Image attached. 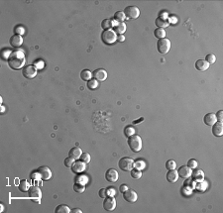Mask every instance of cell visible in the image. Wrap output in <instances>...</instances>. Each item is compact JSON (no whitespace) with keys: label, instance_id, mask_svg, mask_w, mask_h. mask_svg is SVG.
<instances>
[{"label":"cell","instance_id":"1","mask_svg":"<svg viewBox=\"0 0 223 213\" xmlns=\"http://www.w3.org/2000/svg\"><path fill=\"white\" fill-rule=\"evenodd\" d=\"M26 58H25V53L23 50H16V51H12L11 55L9 56L7 63L9 67L12 70H17L22 69L25 64Z\"/></svg>","mask_w":223,"mask_h":213},{"label":"cell","instance_id":"2","mask_svg":"<svg viewBox=\"0 0 223 213\" xmlns=\"http://www.w3.org/2000/svg\"><path fill=\"white\" fill-rule=\"evenodd\" d=\"M127 143H128V146L130 148V150L134 153L139 152V151H141L142 149L143 142L139 135L134 134L132 136H130V137H128Z\"/></svg>","mask_w":223,"mask_h":213},{"label":"cell","instance_id":"3","mask_svg":"<svg viewBox=\"0 0 223 213\" xmlns=\"http://www.w3.org/2000/svg\"><path fill=\"white\" fill-rule=\"evenodd\" d=\"M116 39H117V35H116V33L112 29H110V30H103V32L101 33V40L106 45H112V44H114Z\"/></svg>","mask_w":223,"mask_h":213},{"label":"cell","instance_id":"4","mask_svg":"<svg viewBox=\"0 0 223 213\" xmlns=\"http://www.w3.org/2000/svg\"><path fill=\"white\" fill-rule=\"evenodd\" d=\"M157 50L160 54L165 55L171 50V41L167 38L160 39L157 43Z\"/></svg>","mask_w":223,"mask_h":213},{"label":"cell","instance_id":"5","mask_svg":"<svg viewBox=\"0 0 223 213\" xmlns=\"http://www.w3.org/2000/svg\"><path fill=\"white\" fill-rule=\"evenodd\" d=\"M118 167L123 171H131L134 168V161L131 158H129V157H123L118 162Z\"/></svg>","mask_w":223,"mask_h":213},{"label":"cell","instance_id":"6","mask_svg":"<svg viewBox=\"0 0 223 213\" xmlns=\"http://www.w3.org/2000/svg\"><path fill=\"white\" fill-rule=\"evenodd\" d=\"M124 14H125V17H126L127 19H137L140 15V10L138 7L136 6H128L124 9Z\"/></svg>","mask_w":223,"mask_h":213},{"label":"cell","instance_id":"7","mask_svg":"<svg viewBox=\"0 0 223 213\" xmlns=\"http://www.w3.org/2000/svg\"><path fill=\"white\" fill-rule=\"evenodd\" d=\"M22 75L24 78L32 79L37 75V67L34 64H30V66H26L22 69Z\"/></svg>","mask_w":223,"mask_h":213},{"label":"cell","instance_id":"8","mask_svg":"<svg viewBox=\"0 0 223 213\" xmlns=\"http://www.w3.org/2000/svg\"><path fill=\"white\" fill-rule=\"evenodd\" d=\"M103 208L106 211H113L116 208V200L114 196H106L104 198Z\"/></svg>","mask_w":223,"mask_h":213},{"label":"cell","instance_id":"9","mask_svg":"<svg viewBox=\"0 0 223 213\" xmlns=\"http://www.w3.org/2000/svg\"><path fill=\"white\" fill-rule=\"evenodd\" d=\"M123 198L127 201V202L134 203V202H136V201H137L138 195H137V193H136L135 190L128 188L126 191L123 192Z\"/></svg>","mask_w":223,"mask_h":213},{"label":"cell","instance_id":"10","mask_svg":"<svg viewBox=\"0 0 223 213\" xmlns=\"http://www.w3.org/2000/svg\"><path fill=\"white\" fill-rule=\"evenodd\" d=\"M38 173L41 174V179L43 180H49L52 177V171L50 170L49 167H46V165L39 168Z\"/></svg>","mask_w":223,"mask_h":213},{"label":"cell","instance_id":"11","mask_svg":"<svg viewBox=\"0 0 223 213\" xmlns=\"http://www.w3.org/2000/svg\"><path fill=\"white\" fill-rule=\"evenodd\" d=\"M28 191H29V196L30 197L33 198V199H35V200H37V201L40 200V198L42 196V191H41V189H40L39 186L33 185V186L30 187V189Z\"/></svg>","mask_w":223,"mask_h":213},{"label":"cell","instance_id":"12","mask_svg":"<svg viewBox=\"0 0 223 213\" xmlns=\"http://www.w3.org/2000/svg\"><path fill=\"white\" fill-rule=\"evenodd\" d=\"M92 78L98 81H104L107 78V72L103 69H97L93 70V72H92Z\"/></svg>","mask_w":223,"mask_h":213},{"label":"cell","instance_id":"13","mask_svg":"<svg viewBox=\"0 0 223 213\" xmlns=\"http://www.w3.org/2000/svg\"><path fill=\"white\" fill-rule=\"evenodd\" d=\"M118 177H119V176H118L117 171H115L114 168H109V170L106 171V173H105V179H106L107 182H117Z\"/></svg>","mask_w":223,"mask_h":213},{"label":"cell","instance_id":"14","mask_svg":"<svg viewBox=\"0 0 223 213\" xmlns=\"http://www.w3.org/2000/svg\"><path fill=\"white\" fill-rule=\"evenodd\" d=\"M191 168H189L187 165H181L178 171V176L183 177V179H189V177L191 176Z\"/></svg>","mask_w":223,"mask_h":213},{"label":"cell","instance_id":"15","mask_svg":"<svg viewBox=\"0 0 223 213\" xmlns=\"http://www.w3.org/2000/svg\"><path fill=\"white\" fill-rule=\"evenodd\" d=\"M70 168H71V171H73V173H82V171H85L86 164H85V162H81V161H76V162H74L73 165Z\"/></svg>","mask_w":223,"mask_h":213},{"label":"cell","instance_id":"16","mask_svg":"<svg viewBox=\"0 0 223 213\" xmlns=\"http://www.w3.org/2000/svg\"><path fill=\"white\" fill-rule=\"evenodd\" d=\"M9 43H10V45L12 47H14V48H18V47H20L23 44V38L22 36H20V35L15 34L13 36H11L10 40H9Z\"/></svg>","mask_w":223,"mask_h":213},{"label":"cell","instance_id":"17","mask_svg":"<svg viewBox=\"0 0 223 213\" xmlns=\"http://www.w3.org/2000/svg\"><path fill=\"white\" fill-rule=\"evenodd\" d=\"M212 134L215 137H221L223 135V124L221 122H215L212 125Z\"/></svg>","mask_w":223,"mask_h":213},{"label":"cell","instance_id":"18","mask_svg":"<svg viewBox=\"0 0 223 213\" xmlns=\"http://www.w3.org/2000/svg\"><path fill=\"white\" fill-rule=\"evenodd\" d=\"M208 67H209V64L205 60H197L195 63V69L199 70V72H205Z\"/></svg>","mask_w":223,"mask_h":213},{"label":"cell","instance_id":"19","mask_svg":"<svg viewBox=\"0 0 223 213\" xmlns=\"http://www.w3.org/2000/svg\"><path fill=\"white\" fill-rule=\"evenodd\" d=\"M203 121H204L205 125H207V126H212L214 123L217 122L216 116H215V114H214V113H207L204 116Z\"/></svg>","mask_w":223,"mask_h":213},{"label":"cell","instance_id":"20","mask_svg":"<svg viewBox=\"0 0 223 213\" xmlns=\"http://www.w3.org/2000/svg\"><path fill=\"white\" fill-rule=\"evenodd\" d=\"M191 176H192V179L194 180L195 182H199L204 179V173L201 170H195L194 168V171H192V173H191Z\"/></svg>","mask_w":223,"mask_h":213},{"label":"cell","instance_id":"21","mask_svg":"<svg viewBox=\"0 0 223 213\" xmlns=\"http://www.w3.org/2000/svg\"><path fill=\"white\" fill-rule=\"evenodd\" d=\"M178 179V171H175V170H169L168 171V173H167V180H168L169 182H171V183H174V182H177Z\"/></svg>","mask_w":223,"mask_h":213},{"label":"cell","instance_id":"22","mask_svg":"<svg viewBox=\"0 0 223 213\" xmlns=\"http://www.w3.org/2000/svg\"><path fill=\"white\" fill-rule=\"evenodd\" d=\"M118 22L114 21V20H110V19H104L102 23H101V27L103 28V30H110L111 28H113L114 26L117 24Z\"/></svg>","mask_w":223,"mask_h":213},{"label":"cell","instance_id":"23","mask_svg":"<svg viewBox=\"0 0 223 213\" xmlns=\"http://www.w3.org/2000/svg\"><path fill=\"white\" fill-rule=\"evenodd\" d=\"M81 154H82V151L79 147H73V149L70 151V153H68V157H71V158H73L74 160H78L80 158V156H81Z\"/></svg>","mask_w":223,"mask_h":213},{"label":"cell","instance_id":"24","mask_svg":"<svg viewBox=\"0 0 223 213\" xmlns=\"http://www.w3.org/2000/svg\"><path fill=\"white\" fill-rule=\"evenodd\" d=\"M112 30L115 32L116 34L118 35H123V33L125 31H126V24H125L124 22H120V23H117L114 27L112 28Z\"/></svg>","mask_w":223,"mask_h":213},{"label":"cell","instance_id":"25","mask_svg":"<svg viewBox=\"0 0 223 213\" xmlns=\"http://www.w3.org/2000/svg\"><path fill=\"white\" fill-rule=\"evenodd\" d=\"M155 24H156V26L158 28H166L168 27V26L169 25V19H163V18H157L156 21H155Z\"/></svg>","mask_w":223,"mask_h":213},{"label":"cell","instance_id":"26","mask_svg":"<svg viewBox=\"0 0 223 213\" xmlns=\"http://www.w3.org/2000/svg\"><path fill=\"white\" fill-rule=\"evenodd\" d=\"M30 187H31V185H30V183H29L28 180H26V179H22V180H21L20 183H19V186H18L19 190L22 191V192L28 191L29 189H30Z\"/></svg>","mask_w":223,"mask_h":213},{"label":"cell","instance_id":"27","mask_svg":"<svg viewBox=\"0 0 223 213\" xmlns=\"http://www.w3.org/2000/svg\"><path fill=\"white\" fill-rule=\"evenodd\" d=\"M80 78L84 81H88L92 78V72L88 70H83L80 72Z\"/></svg>","mask_w":223,"mask_h":213},{"label":"cell","instance_id":"28","mask_svg":"<svg viewBox=\"0 0 223 213\" xmlns=\"http://www.w3.org/2000/svg\"><path fill=\"white\" fill-rule=\"evenodd\" d=\"M125 19H126V17H125V14L123 11H116L114 14V17H113V20L118 23L123 22Z\"/></svg>","mask_w":223,"mask_h":213},{"label":"cell","instance_id":"29","mask_svg":"<svg viewBox=\"0 0 223 213\" xmlns=\"http://www.w3.org/2000/svg\"><path fill=\"white\" fill-rule=\"evenodd\" d=\"M55 213H70V207L65 205V204H61V205L56 207Z\"/></svg>","mask_w":223,"mask_h":213},{"label":"cell","instance_id":"30","mask_svg":"<svg viewBox=\"0 0 223 213\" xmlns=\"http://www.w3.org/2000/svg\"><path fill=\"white\" fill-rule=\"evenodd\" d=\"M154 36L158 38V39H164V38L166 37V31L165 29H162V28H157L155 29L154 31Z\"/></svg>","mask_w":223,"mask_h":213},{"label":"cell","instance_id":"31","mask_svg":"<svg viewBox=\"0 0 223 213\" xmlns=\"http://www.w3.org/2000/svg\"><path fill=\"white\" fill-rule=\"evenodd\" d=\"M98 85H99L98 81H96L95 78H91L90 81H88L87 83H86V86H87L88 89H90V90L96 89V88L98 87Z\"/></svg>","mask_w":223,"mask_h":213},{"label":"cell","instance_id":"32","mask_svg":"<svg viewBox=\"0 0 223 213\" xmlns=\"http://www.w3.org/2000/svg\"><path fill=\"white\" fill-rule=\"evenodd\" d=\"M194 187L197 189L198 191H204L205 189L207 188V182L203 179V180H201V182H196Z\"/></svg>","mask_w":223,"mask_h":213},{"label":"cell","instance_id":"33","mask_svg":"<svg viewBox=\"0 0 223 213\" xmlns=\"http://www.w3.org/2000/svg\"><path fill=\"white\" fill-rule=\"evenodd\" d=\"M130 174H131V176H132V179H141V176H142V171L134 168L130 171Z\"/></svg>","mask_w":223,"mask_h":213},{"label":"cell","instance_id":"34","mask_svg":"<svg viewBox=\"0 0 223 213\" xmlns=\"http://www.w3.org/2000/svg\"><path fill=\"white\" fill-rule=\"evenodd\" d=\"M73 190L76 191V193H82V192L85 190V185L84 184H81V183L74 182V184H73Z\"/></svg>","mask_w":223,"mask_h":213},{"label":"cell","instance_id":"35","mask_svg":"<svg viewBox=\"0 0 223 213\" xmlns=\"http://www.w3.org/2000/svg\"><path fill=\"white\" fill-rule=\"evenodd\" d=\"M134 168H137V170L143 171L146 168V164H145L144 161H142V160H138V161L134 162Z\"/></svg>","mask_w":223,"mask_h":213},{"label":"cell","instance_id":"36","mask_svg":"<svg viewBox=\"0 0 223 213\" xmlns=\"http://www.w3.org/2000/svg\"><path fill=\"white\" fill-rule=\"evenodd\" d=\"M88 182V179L87 176H76V179H74V182H77V183H81V184H86V182Z\"/></svg>","mask_w":223,"mask_h":213},{"label":"cell","instance_id":"37","mask_svg":"<svg viewBox=\"0 0 223 213\" xmlns=\"http://www.w3.org/2000/svg\"><path fill=\"white\" fill-rule=\"evenodd\" d=\"M74 162H76V160H74L73 158H71V157H67V158L65 159L64 164L67 168H71L73 165Z\"/></svg>","mask_w":223,"mask_h":213},{"label":"cell","instance_id":"38","mask_svg":"<svg viewBox=\"0 0 223 213\" xmlns=\"http://www.w3.org/2000/svg\"><path fill=\"white\" fill-rule=\"evenodd\" d=\"M124 134L127 138L130 137V136L135 134V129H134L133 127H131V126H127L126 128L124 129Z\"/></svg>","mask_w":223,"mask_h":213},{"label":"cell","instance_id":"39","mask_svg":"<svg viewBox=\"0 0 223 213\" xmlns=\"http://www.w3.org/2000/svg\"><path fill=\"white\" fill-rule=\"evenodd\" d=\"M166 168L167 170H175V168H177V162H175L174 160H169L166 162Z\"/></svg>","mask_w":223,"mask_h":213},{"label":"cell","instance_id":"40","mask_svg":"<svg viewBox=\"0 0 223 213\" xmlns=\"http://www.w3.org/2000/svg\"><path fill=\"white\" fill-rule=\"evenodd\" d=\"M79 159L81 162H85V164H88V162H90V155H89L88 153H82Z\"/></svg>","mask_w":223,"mask_h":213},{"label":"cell","instance_id":"41","mask_svg":"<svg viewBox=\"0 0 223 213\" xmlns=\"http://www.w3.org/2000/svg\"><path fill=\"white\" fill-rule=\"evenodd\" d=\"M197 165H198V162H197V161H196V160H194V159H190L189 161L187 162V167L190 168L191 170H194V168H196V167H197Z\"/></svg>","mask_w":223,"mask_h":213},{"label":"cell","instance_id":"42","mask_svg":"<svg viewBox=\"0 0 223 213\" xmlns=\"http://www.w3.org/2000/svg\"><path fill=\"white\" fill-rule=\"evenodd\" d=\"M205 61H206L209 64H212L216 61V57L212 54H209V55H207L206 57H205Z\"/></svg>","mask_w":223,"mask_h":213},{"label":"cell","instance_id":"43","mask_svg":"<svg viewBox=\"0 0 223 213\" xmlns=\"http://www.w3.org/2000/svg\"><path fill=\"white\" fill-rule=\"evenodd\" d=\"M14 32H15V34L22 36V35L25 34V28L22 27V26H17V27H15Z\"/></svg>","mask_w":223,"mask_h":213},{"label":"cell","instance_id":"44","mask_svg":"<svg viewBox=\"0 0 223 213\" xmlns=\"http://www.w3.org/2000/svg\"><path fill=\"white\" fill-rule=\"evenodd\" d=\"M195 182H194V180H193V179H189H189H187L186 180V182H184V185H186V186H189V187H190V188H193V187H194V186H195Z\"/></svg>","mask_w":223,"mask_h":213},{"label":"cell","instance_id":"45","mask_svg":"<svg viewBox=\"0 0 223 213\" xmlns=\"http://www.w3.org/2000/svg\"><path fill=\"white\" fill-rule=\"evenodd\" d=\"M106 192H107V196H115V194H116L115 188H113V187H108L106 189Z\"/></svg>","mask_w":223,"mask_h":213},{"label":"cell","instance_id":"46","mask_svg":"<svg viewBox=\"0 0 223 213\" xmlns=\"http://www.w3.org/2000/svg\"><path fill=\"white\" fill-rule=\"evenodd\" d=\"M215 116H216V120L218 121V122H221L222 123V121H223V111L222 110L218 111L215 114Z\"/></svg>","mask_w":223,"mask_h":213},{"label":"cell","instance_id":"47","mask_svg":"<svg viewBox=\"0 0 223 213\" xmlns=\"http://www.w3.org/2000/svg\"><path fill=\"white\" fill-rule=\"evenodd\" d=\"M98 194H99V196L101 198H105L107 196V192H106V188H101L99 192H98Z\"/></svg>","mask_w":223,"mask_h":213},{"label":"cell","instance_id":"48","mask_svg":"<svg viewBox=\"0 0 223 213\" xmlns=\"http://www.w3.org/2000/svg\"><path fill=\"white\" fill-rule=\"evenodd\" d=\"M11 53H12V51H10V50H5V51L3 52V54H2V58L8 60V58H9V56L11 55Z\"/></svg>","mask_w":223,"mask_h":213},{"label":"cell","instance_id":"49","mask_svg":"<svg viewBox=\"0 0 223 213\" xmlns=\"http://www.w3.org/2000/svg\"><path fill=\"white\" fill-rule=\"evenodd\" d=\"M34 66L37 67V69H43V67H44V63L42 61H37L34 64Z\"/></svg>","mask_w":223,"mask_h":213},{"label":"cell","instance_id":"50","mask_svg":"<svg viewBox=\"0 0 223 213\" xmlns=\"http://www.w3.org/2000/svg\"><path fill=\"white\" fill-rule=\"evenodd\" d=\"M191 191H192V189L190 188V187H189V186H186L184 185V187H183V192H184L186 195H189L190 193H191Z\"/></svg>","mask_w":223,"mask_h":213},{"label":"cell","instance_id":"51","mask_svg":"<svg viewBox=\"0 0 223 213\" xmlns=\"http://www.w3.org/2000/svg\"><path fill=\"white\" fill-rule=\"evenodd\" d=\"M31 179H35V180H37V179H41V174L38 173H33L32 174H31Z\"/></svg>","mask_w":223,"mask_h":213},{"label":"cell","instance_id":"52","mask_svg":"<svg viewBox=\"0 0 223 213\" xmlns=\"http://www.w3.org/2000/svg\"><path fill=\"white\" fill-rule=\"evenodd\" d=\"M127 189H128V186L126 184H122V185H120V187H119V190H120L121 193H123V192L126 191Z\"/></svg>","mask_w":223,"mask_h":213},{"label":"cell","instance_id":"53","mask_svg":"<svg viewBox=\"0 0 223 213\" xmlns=\"http://www.w3.org/2000/svg\"><path fill=\"white\" fill-rule=\"evenodd\" d=\"M116 41H118V42H124V41H125V37L123 36V35H118Z\"/></svg>","mask_w":223,"mask_h":213},{"label":"cell","instance_id":"54","mask_svg":"<svg viewBox=\"0 0 223 213\" xmlns=\"http://www.w3.org/2000/svg\"><path fill=\"white\" fill-rule=\"evenodd\" d=\"M160 18H163V19H169V15L167 12H163L162 14L160 15Z\"/></svg>","mask_w":223,"mask_h":213},{"label":"cell","instance_id":"55","mask_svg":"<svg viewBox=\"0 0 223 213\" xmlns=\"http://www.w3.org/2000/svg\"><path fill=\"white\" fill-rule=\"evenodd\" d=\"M70 212L71 213H81L82 211L80 210L79 208H74V209H73V210H70Z\"/></svg>","mask_w":223,"mask_h":213},{"label":"cell","instance_id":"56","mask_svg":"<svg viewBox=\"0 0 223 213\" xmlns=\"http://www.w3.org/2000/svg\"><path fill=\"white\" fill-rule=\"evenodd\" d=\"M169 23H177V22H178V19L175 18V17H172V18L169 19Z\"/></svg>","mask_w":223,"mask_h":213},{"label":"cell","instance_id":"57","mask_svg":"<svg viewBox=\"0 0 223 213\" xmlns=\"http://www.w3.org/2000/svg\"><path fill=\"white\" fill-rule=\"evenodd\" d=\"M144 120V118H140L139 120H135V121H133V124H139V122H141V121H143Z\"/></svg>","mask_w":223,"mask_h":213},{"label":"cell","instance_id":"58","mask_svg":"<svg viewBox=\"0 0 223 213\" xmlns=\"http://www.w3.org/2000/svg\"><path fill=\"white\" fill-rule=\"evenodd\" d=\"M0 209H1V211H3V209H4V206H3L2 204L0 205Z\"/></svg>","mask_w":223,"mask_h":213},{"label":"cell","instance_id":"59","mask_svg":"<svg viewBox=\"0 0 223 213\" xmlns=\"http://www.w3.org/2000/svg\"><path fill=\"white\" fill-rule=\"evenodd\" d=\"M1 112H4V106H1Z\"/></svg>","mask_w":223,"mask_h":213}]
</instances>
